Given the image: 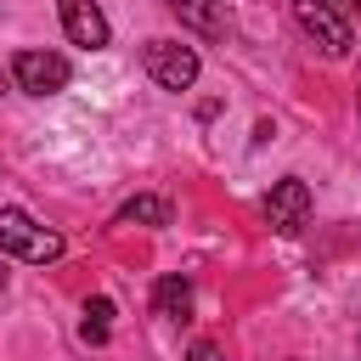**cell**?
<instances>
[{
  "mask_svg": "<svg viewBox=\"0 0 361 361\" xmlns=\"http://www.w3.org/2000/svg\"><path fill=\"white\" fill-rule=\"evenodd\" d=\"M141 62H147V73H152L164 90H192V85H197V51L180 45V39H147Z\"/></svg>",
  "mask_w": 361,
  "mask_h": 361,
  "instance_id": "277c9868",
  "label": "cell"
},
{
  "mask_svg": "<svg viewBox=\"0 0 361 361\" xmlns=\"http://www.w3.org/2000/svg\"><path fill=\"white\" fill-rule=\"evenodd\" d=\"M11 79H17L23 96H56V90H68L73 68H68L62 51H17L11 56Z\"/></svg>",
  "mask_w": 361,
  "mask_h": 361,
  "instance_id": "7a4b0ae2",
  "label": "cell"
},
{
  "mask_svg": "<svg viewBox=\"0 0 361 361\" xmlns=\"http://www.w3.org/2000/svg\"><path fill=\"white\" fill-rule=\"evenodd\" d=\"M0 248L17 254V259H28V265L62 259V237H56L51 226H39L28 209H0Z\"/></svg>",
  "mask_w": 361,
  "mask_h": 361,
  "instance_id": "6da1fadb",
  "label": "cell"
},
{
  "mask_svg": "<svg viewBox=\"0 0 361 361\" xmlns=\"http://www.w3.org/2000/svg\"><path fill=\"white\" fill-rule=\"evenodd\" d=\"M107 327H113V299H90L85 322H79V338L85 344H107Z\"/></svg>",
  "mask_w": 361,
  "mask_h": 361,
  "instance_id": "30bf717a",
  "label": "cell"
},
{
  "mask_svg": "<svg viewBox=\"0 0 361 361\" xmlns=\"http://www.w3.org/2000/svg\"><path fill=\"white\" fill-rule=\"evenodd\" d=\"M56 11H62V28H68V39H73V45L102 51V45L113 39V28H107V17H102V6H96V0H56Z\"/></svg>",
  "mask_w": 361,
  "mask_h": 361,
  "instance_id": "8992f818",
  "label": "cell"
},
{
  "mask_svg": "<svg viewBox=\"0 0 361 361\" xmlns=\"http://www.w3.org/2000/svg\"><path fill=\"white\" fill-rule=\"evenodd\" d=\"M152 305H158L164 322H192V282L186 276H164L152 288Z\"/></svg>",
  "mask_w": 361,
  "mask_h": 361,
  "instance_id": "ba28073f",
  "label": "cell"
},
{
  "mask_svg": "<svg viewBox=\"0 0 361 361\" xmlns=\"http://www.w3.org/2000/svg\"><path fill=\"white\" fill-rule=\"evenodd\" d=\"M355 113H361V96H355Z\"/></svg>",
  "mask_w": 361,
  "mask_h": 361,
  "instance_id": "5bb4252c",
  "label": "cell"
},
{
  "mask_svg": "<svg viewBox=\"0 0 361 361\" xmlns=\"http://www.w3.org/2000/svg\"><path fill=\"white\" fill-rule=\"evenodd\" d=\"M327 6H333L344 23H350V17H361V0H327Z\"/></svg>",
  "mask_w": 361,
  "mask_h": 361,
  "instance_id": "7c38bea8",
  "label": "cell"
},
{
  "mask_svg": "<svg viewBox=\"0 0 361 361\" xmlns=\"http://www.w3.org/2000/svg\"><path fill=\"white\" fill-rule=\"evenodd\" d=\"M293 23H299V34L316 39L327 56H344V51L355 45V28H350L327 0H293Z\"/></svg>",
  "mask_w": 361,
  "mask_h": 361,
  "instance_id": "3957f363",
  "label": "cell"
},
{
  "mask_svg": "<svg viewBox=\"0 0 361 361\" xmlns=\"http://www.w3.org/2000/svg\"><path fill=\"white\" fill-rule=\"evenodd\" d=\"M305 220H310V186H305L299 175H282V180L265 192V226L282 231V237H293Z\"/></svg>",
  "mask_w": 361,
  "mask_h": 361,
  "instance_id": "5b68a950",
  "label": "cell"
},
{
  "mask_svg": "<svg viewBox=\"0 0 361 361\" xmlns=\"http://www.w3.org/2000/svg\"><path fill=\"white\" fill-rule=\"evenodd\" d=\"M186 361H226V355H220V344H214V338H197V344L186 350Z\"/></svg>",
  "mask_w": 361,
  "mask_h": 361,
  "instance_id": "8fae6325",
  "label": "cell"
},
{
  "mask_svg": "<svg viewBox=\"0 0 361 361\" xmlns=\"http://www.w3.org/2000/svg\"><path fill=\"white\" fill-rule=\"evenodd\" d=\"M169 11H175L180 28H192L197 39H226V28H231L226 0H169Z\"/></svg>",
  "mask_w": 361,
  "mask_h": 361,
  "instance_id": "52a82bcc",
  "label": "cell"
},
{
  "mask_svg": "<svg viewBox=\"0 0 361 361\" xmlns=\"http://www.w3.org/2000/svg\"><path fill=\"white\" fill-rule=\"evenodd\" d=\"M118 226H169V203L152 197V192H141V197H130L118 209Z\"/></svg>",
  "mask_w": 361,
  "mask_h": 361,
  "instance_id": "9c48e42d",
  "label": "cell"
},
{
  "mask_svg": "<svg viewBox=\"0 0 361 361\" xmlns=\"http://www.w3.org/2000/svg\"><path fill=\"white\" fill-rule=\"evenodd\" d=\"M0 293H6V265H0Z\"/></svg>",
  "mask_w": 361,
  "mask_h": 361,
  "instance_id": "4fadbf2b",
  "label": "cell"
}]
</instances>
